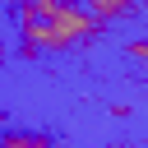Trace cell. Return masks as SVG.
I'll use <instances>...</instances> for the list:
<instances>
[{"instance_id": "cell-1", "label": "cell", "mask_w": 148, "mask_h": 148, "mask_svg": "<svg viewBox=\"0 0 148 148\" xmlns=\"http://www.w3.org/2000/svg\"><path fill=\"white\" fill-rule=\"evenodd\" d=\"M23 23V51H65L83 37H97V18L79 5H56V0H28L18 9Z\"/></svg>"}, {"instance_id": "cell-2", "label": "cell", "mask_w": 148, "mask_h": 148, "mask_svg": "<svg viewBox=\"0 0 148 148\" xmlns=\"http://www.w3.org/2000/svg\"><path fill=\"white\" fill-rule=\"evenodd\" d=\"M0 148H51L42 134H0Z\"/></svg>"}, {"instance_id": "cell-3", "label": "cell", "mask_w": 148, "mask_h": 148, "mask_svg": "<svg viewBox=\"0 0 148 148\" xmlns=\"http://www.w3.org/2000/svg\"><path fill=\"white\" fill-rule=\"evenodd\" d=\"M88 14L92 18H116V14H130V5H120V0H92Z\"/></svg>"}, {"instance_id": "cell-4", "label": "cell", "mask_w": 148, "mask_h": 148, "mask_svg": "<svg viewBox=\"0 0 148 148\" xmlns=\"http://www.w3.org/2000/svg\"><path fill=\"white\" fill-rule=\"evenodd\" d=\"M130 60H148V42H130Z\"/></svg>"}, {"instance_id": "cell-5", "label": "cell", "mask_w": 148, "mask_h": 148, "mask_svg": "<svg viewBox=\"0 0 148 148\" xmlns=\"http://www.w3.org/2000/svg\"><path fill=\"white\" fill-rule=\"evenodd\" d=\"M0 56H5V42H0Z\"/></svg>"}]
</instances>
